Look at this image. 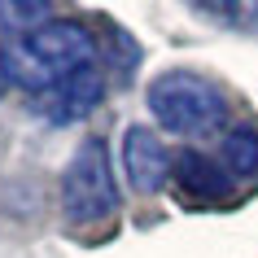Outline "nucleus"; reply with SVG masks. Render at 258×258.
Returning a JSON list of instances; mask_svg holds the SVG:
<instances>
[{"mask_svg": "<svg viewBox=\"0 0 258 258\" xmlns=\"http://www.w3.org/2000/svg\"><path fill=\"white\" fill-rule=\"evenodd\" d=\"M171 153L158 140V132L149 127H127L122 132V166H127V179L136 192H158L171 179Z\"/></svg>", "mask_w": 258, "mask_h": 258, "instance_id": "obj_5", "label": "nucleus"}, {"mask_svg": "<svg viewBox=\"0 0 258 258\" xmlns=\"http://www.w3.org/2000/svg\"><path fill=\"white\" fill-rule=\"evenodd\" d=\"M48 22V5H31V0H18V5H0V27L14 31V35H27V31L44 27Z\"/></svg>", "mask_w": 258, "mask_h": 258, "instance_id": "obj_8", "label": "nucleus"}, {"mask_svg": "<svg viewBox=\"0 0 258 258\" xmlns=\"http://www.w3.org/2000/svg\"><path fill=\"white\" fill-rule=\"evenodd\" d=\"M118 210V188H114V171H109V153L105 140H79L75 158L61 171V215L75 228L101 223Z\"/></svg>", "mask_w": 258, "mask_h": 258, "instance_id": "obj_3", "label": "nucleus"}, {"mask_svg": "<svg viewBox=\"0 0 258 258\" xmlns=\"http://www.w3.org/2000/svg\"><path fill=\"white\" fill-rule=\"evenodd\" d=\"M219 166H223L232 179H254L258 175V127L254 122H236V127L223 132Z\"/></svg>", "mask_w": 258, "mask_h": 258, "instance_id": "obj_7", "label": "nucleus"}, {"mask_svg": "<svg viewBox=\"0 0 258 258\" xmlns=\"http://www.w3.org/2000/svg\"><path fill=\"white\" fill-rule=\"evenodd\" d=\"M101 96H105V79L96 75V66H88V70H79V75H70V79L53 83L48 92L31 96V109L61 127V122H79V118H88V114L101 105Z\"/></svg>", "mask_w": 258, "mask_h": 258, "instance_id": "obj_4", "label": "nucleus"}, {"mask_svg": "<svg viewBox=\"0 0 258 258\" xmlns=\"http://www.w3.org/2000/svg\"><path fill=\"white\" fill-rule=\"evenodd\" d=\"M0 53H5L9 83L27 88L31 96H40L53 83H61V79H70V75L92 66L96 40L83 22L48 18L44 27L27 31V35H9V40L0 44Z\"/></svg>", "mask_w": 258, "mask_h": 258, "instance_id": "obj_1", "label": "nucleus"}, {"mask_svg": "<svg viewBox=\"0 0 258 258\" xmlns=\"http://www.w3.org/2000/svg\"><path fill=\"white\" fill-rule=\"evenodd\" d=\"M171 179H175V188L184 192L188 202H223V197H232V184H236L215 158H206V153H197V149L175 153Z\"/></svg>", "mask_w": 258, "mask_h": 258, "instance_id": "obj_6", "label": "nucleus"}, {"mask_svg": "<svg viewBox=\"0 0 258 258\" xmlns=\"http://www.w3.org/2000/svg\"><path fill=\"white\" fill-rule=\"evenodd\" d=\"M5 88H9V70H5V53H0V96H5Z\"/></svg>", "mask_w": 258, "mask_h": 258, "instance_id": "obj_9", "label": "nucleus"}, {"mask_svg": "<svg viewBox=\"0 0 258 258\" xmlns=\"http://www.w3.org/2000/svg\"><path fill=\"white\" fill-rule=\"evenodd\" d=\"M149 109L175 136H215L228 118V101L210 79L192 70H166L149 83Z\"/></svg>", "mask_w": 258, "mask_h": 258, "instance_id": "obj_2", "label": "nucleus"}]
</instances>
